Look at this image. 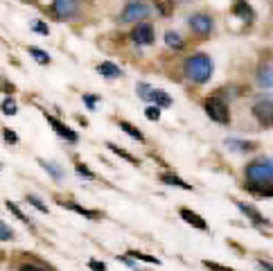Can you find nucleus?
Returning a JSON list of instances; mask_svg holds the SVG:
<instances>
[{"instance_id": "f257e3e1", "label": "nucleus", "mask_w": 273, "mask_h": 271, "mask_svg": "<svg viewBox=\"0 0 273 271\" xmlns=\"http://www.w3.org/2000/svg\"><path fill=\"white\" fill-rule=\"evenodd\" d=\"M246 174V192L255 197H273V160L271 158H255L244 167Z\"/></svg>"}, {"instance_id": "f03ea898", "label": "nucleus", "mask_w": 273, "mask_h": 271, "mask_svg": "<svg viewBox=\"0 0 273 271\" xmlns=\"http://www.w3.org/2000/svg\"><path fill=\"white\" fill-rule=\"evenodd\" d=\"M183 73H185V77H188L190 81H194V84H205L214 73V64L205 52H197L185 59Z\"/></svg>"}, {"instance_id": "7ed1b4c3", "label": "nucleus", "mask_w": 273, "mask_h": 271, "mask_svg": "<svg viewBox=\"0 0 273 271\" xmlns=\"http://www.w3.org/2000/svg\"><path fill=\"white\" fill-rule=\"evenodd\" d=\"M204 109H205V113H208V117L214 120V122H219V124L231 122V109H228V102H226L221 95L205 97Z\"/></svg>"}, {"instance_id": "20e7f679", "label": "nucleus", "mask_w": 273, "mask_h": 271, "mask_svg": "<svg viewBox=\"0 0 273 271\" xmlns=\"http://www.w3.org/2000/svg\"><path fill=\"white\" fill-rule=\"evenodd\" d=\"M251 111H253V117H255L264 129L273 127V97L271 95H257Z\"/></svg>"}, {"instance_id": "39448f33", "label": "nucleus", "mask_w": 273, "mask_h": 271, "mask_svg": "<svg viewBox=\"0 0 273 271\" xmlns=\"http://www.w3.org/2000/svg\"><path fill=\"white\" fill-rule=\"evenodd\" d=\"M52 14L57 21H72L81 14V0H52Z\"/></svg>"}, {"instance_id": "423d86ee", "label": "nucleus", "mask_w": 273, "mask_h": 271, "mask_svg": "<svg viewBox=\"0 0 273 271\" xmlns=\"http://www.w3.org/2000/svg\"><path fill=\"white\" fill-rule=\"evenodd\" d=\"M149 16V5L145 0H131L120 14V23H140Z\"/></svg>"}, {"instance_id": "0eeeda50", "label": "nucleus", "mask_w": 273, "mask_h": 271, "mask_svg": "<svg viewBox=\"0 0 273 271\" xmlns=\"http://www.w3.org/2000/svg\"><path fill=\"white\" fill-rule=\"evenodd\" d=\"M188 25L199 39H208L214 30V21L210 14H194L188 18Z\"/></svg>"}, {"instance_id": "6e6552de", "label": "nucleus", "mask_w": 273, "mask_h": 271, "mask_svg": "<svg viewBox=\"0 0 273 271\" xmlns=\"http://www.w3.org/2000/svg\"><path fill=\"white\" fill-rule=\"evenodd\" d=\"M131 41H134L136 45H151V43L156 41L154 25H151V23H147V21L136 23V27L131 30Z\"/></svg>"}, {"instance_id": "1a4fd4ad", "label": "nucleus", "mask_w": 273, "mask_h": 271, "mask_svg": "<svg viewBox=\"0 0 273 271\" xmlns=\"http://www.w3.org/2000/svg\"><path fill=\"white\" fill-rule=\"evenodd\" d=\"M235 206L239 208L241 215L251 219L255 226H271V222H269L267 217H262V213H260L255 206H251V203H244V201H235Z\"/></svg>"}, {"instance_id": "9d476101", "label": "nucleus", "mask_w": 273, "mask_h": 271, "mask_svg": "<svg viewBox=\"0 0 273 271\" xmlns=\"http://www.w3.org/2000/svg\"><path fill=\"white\" fill-rule=\"evenodd\" d=\"M45 120H48L50 127L54 129V133H57V136H61L64 140H68V143H77V140H79V136H77L72 129H68L64 122H61V120H57L54 116H45Z\"/></svg>"}, {"instance_id": "9b49d317", "label": "nucleus", "mask_w": 273, "mask_h": 271, "mask_svg": "<svg viewBox=\"0 0 273 271\" xmlns=\"http://www.w3.org/2000/svg\"><path fill=\"white\" fill-rule=\"evenodd\" d=\"M178 215H181L183 222L190 224L192 229H197V231H208V222H205V219L201 217L199 213L190 210V208H181V210H178Z\"/></svg>"}, {"instance_id": "f8f14e48", "label": "nucleus", "mask_w": 273, "mask_h": 271, "mask_svg": "<svg viewBox=\"0 0 273 271\" xmlns=\"http://www.w3.org/2000/svg\"><path fill=\"white\" fill-rule=\"evenodd\" d=\"M231 11H233V16L241 18V21H246V23L255 21V9L248 5L246 0H235V5H233Z\"/></svg>"}, {"instance_id": "ddd939ff", "label": "nucleus", "mask_w": 273, "mask_h": 271, "mask_svg": "<svg viewBox=\"0 0 273 271\" xmlns=\"http://www.w3.org/2000/svg\"><path fill=\"white\" fill-rule=\"evenodd\" d=\"M257 84L262 88H273V66L271 64H262L257 68Z\"/></svg>"}, {"instance_id": "4468645a", "label": "nucleus", "mask_w": 273, "mask_h": 271, "mask_svg": "<svg viewBox=\"0 0 273 271\" xmlns=\"http://www.w3.org/2000/svg\"><path fill=\"white\" fill-rule=\"evenodd\" d=\"M59 203L64 208H68V210H72V213H77V215H81V217H86V219H100V217H102V213L91 210V208H84V206H79V203H75V201H68V203L59 201Z\"/></svg>"}, {"instance_id": "2eb2a0df", "label": "nucleus", "mask_w": 273, "mask_h": 271, "mask_svg": "<svg viewBox=\"0 0 273 271\" xmlns=\"http://www.w3.org/2000/svg\"><path fill=\"white\" fill-rule=\"evenodd\" d=\"M226 147L235 149V152H244V154H248V152H255V149H257V143H251V140L228 138V140H226Z\"/></svg>"}, {"instance_id": "dca6fc26", "label": "nucleus", "mask_w": 273, "mask_h": 271, "mask_svg": "<svg viewBox=\"0 0 273 271\" xmlns=\"http://www.w3.org/2000/svg\"><path fill=\"white\" fill-rule=\"evenodd\" d=\"M97 73L102 75V77H106V79H118V77H122V70L115 64H111V61H102V64L97 66Z\"/></svg>"}, {"instance_id": "f3484780", "label": "nucleus", "mask_w": 273, "mask_h": 271, "mask_svg": "<svg viewBox=\"0 0 273 271\" xmlns=\"http://www.w3.org/2000/svg\"><path fill=\"white\" fill-rule=\"evenodd\" d=\"M161 181L165 183V186H174V188H181V190H190V192H192V186H190V183H185L181 176L171 174V172H165V174H161Z\"/></svg>"}, {"instance_id": "a211bd4d", "label": "nucleus", "mask_w": 273, "mask_h": 271, "mask_svg": "<svg viewBox=\"0 0 273 271\" xmlns=\"http://www.w3.org/2000/svg\"><path fill=\"white\" fill-rule=\"evenodd\" d=\"M118 127L122 129L127 136H131L134 140H138V143H145V136H142V131H140L138 127H134L131 122H127V120H118Z\"/></svg>"}, {"instance_id": "6ab92c4d", "label": "nucleus", "mask_w": 273, "mask_h": 271, "mask_svg": "<svg viewBox=\"0 0 273 271\" xmlns=\"http://www.w3.org/2000/svg\"><path fill=\"white\" fill-rule=\"evenodd\" d=\"M106 147H108V149H111L113 154H118V156H120V158H124V160H127V163L136 165V167H138V165H140V158H136V156H134V154H129L127 149H120V147H118V145H113V143H106Z\"/></svg>"}, {"instance_id": "aec40b11", "label": "nucleus", "mask_w": 273, "mask_h": 271, "mask_svg": "<svg viewBox=\"0 0 273 271\" xmlns=\"http://www.w3.org/2000/svg\"><path fill=\"white\" fill-rule=\"evenodd\" d=\"M151 102H154L156 107H161V109L171 107V97L167 95L165 90H158V88H154V93H151Z\"/></svg>"}, {"instance_id": "412c9836", "label": "nucleus", "mask_w": 273, "mask_h": 271, "mask_svg": "<svg viewBox=\"0 0 273 271\" xmlns=\"http://www.w3.org/2000/svg\"><path fill=\"white\" fill-rule=\"evenodd\" d=\"M154 7H156V11L165 18H170L171 14H174V0H154Z\"/></svg>"}, {"instance_id": "4be33fe9", "label": "nucleus", "mask_w": 273, "mask_h": 271, "mask_svg": "<svg viewBox=\"0 0 273 271\" xmlns=\"http://www.w3.org/2000/svg\"><path fill=\"white\" fill-rule=\"evenodd\" d=\"M27 54H32V59L36 61V64H41V66H48L50 64V54L45 52V50H41V48L30 45V48H27Z\"/></svg>"}, {"instance_id": "5701e85b", "label": "nucleus", "mask_w": 273, "mask_h": 271, "mask_svg": "<svg viewBox=\"0 0 273 271\" xmlns=\"http://www.w3.org/2000/svg\"><path fill=\"white\" fill-rule=\"evenodd\" d=\"M127 255L129 258H134V260H140V262H149V265H161V260L156 258V255H147V253H142V251H127Z\"/></svg>"}, {"instance_id": "b1692460", "label": "nucleus", "mask_w": 273, "mask_h": 271, "mask_svg": "<svg viewBox=\"0 0 273 271\" xmlns=\"http://www.w3.org/2000/svg\"><path fill=\"white\" fill-rule=\"evenodd\" d=\"M38 165H41V167L48 172V174H52V179H61V176H64V170H61V167H57L54 163H50V160L38 158Z\"/></svg>"}, {"instance_id": "393cba45", "label": "nucleus", "mask_w": 273, "mask_h": 271, "mask_svg": "<svg viewBox=\"0 0 273 271\" xmlns=\"http://www.w3.org/2000/svg\"><path fill=\"white\" fill-rule=\"evenodd\" d=\"M5 208H7V210H9L11 215H14V217L18 219V222H25V224H30V217H27V215L23 213V210H21V208H18L14 201H5Z\"/></svg>"}, {"instance_id": "a878e982", "label": "nucleus", "mask_w": 273, "mask_h": 271, "mask_svg": "<svg viewBox=\"0 0 273 271\" xmlns=\"http://www.w3.org/2000/svg\"><path fill=\"white\" fill-rule=\"evenodd\" d=\"M165 43H167V48H171V50H183V41H181V37H178L176 32H167L165 34Z\"/></svg>"}, {"instance_id": "bb28decb", "label": "nucleus", "mask_w": 273, "mask_h": 271, "mask_svg": "<svg viewBox=\"0 0 273 271\" xmlns=\"http://www.w3.org/2000/svg\"><path fill=\"white\" fill-rule=\"evenodd\" d=\"M136 90H138V97L145 102H151V93H154V88H151L149 84H145V81H140V84H136Z\"/></svg>"}, {"instance_id": "cd10ccee", "label": "nucleus", "mask_w": 273, "mask_h": 271, "mask_svg": "<svg viewBox=\"0 0 273 271\" xmlns=\"http://www.w3.org/2000/svg\"><path fill=\"white\" fill-rule=\"evenodd\" d=\"M25 201L30 203V206H34V208H36L38 213H45V215L50 213V208L45 206V203H43V201H41V199H38V197H34V194H27V197H25Z\"/></svg>"}, {"instance_id": "c85d7f7f", "label": "nucleus", "mask_w": 273, "mask_h": 271, "mask_svg": "<svg viewBox=\"0 0 273 271\" xmlns=\"http://www.w3.org/2000/svg\"><path fill=\"white\" fill-rule=\"evenodd\" d=\"M0 111L5 113V116H16V113H18V107H16V102L11 100V97H7V100L0 104Z\"/></svg>"}, {"instance_id": "c756f323", "label": "nucleus", "mask_w": 273, "mask_h": 271, "mask_svg": "<svg viewBox=\"0 0 273 271\" xmlns=\"http://www.w3.org/2000/svg\"><path fill=\"white\" fill-rule=\"evenodd\" d=\"M9 239H14V231L0 219V242H9Z\"/></svg>"}, {"instance_id": "7c9ffc66", "label": "nucleus", "mask_w": 273, "mask_h": 271, "mask_svg": "<svg viewBox=\"0 0 273 271\" xmlns=\"http://www.w3.org/2000/svg\"><path fill=\"white\" fill-rule=\"evenodd\" d=\"M145 117H147V120H151V122L161 120V107H156V104L147 107V109H145Z\"/></svg>"}, {"instance_id": "2f4dec72", "label": "nucleus", "mask_w": 273, "mask_h": 271, "mask_svg": "<svg viewBox=\"0 0 273 271\" xmlns=\"http://www.w3.org/2000/svg\"><path fill=\"white\" fill-rule=\"evenodd\" d=\"M204 267L208 271H237V269H233V267H224V265H219V262H212V260H204Z\"/></svg>"}, {"instance_id": "473e14b6", "label": "nucleus", "mask_w": 273, "mask_h": 271, "mask_svg": "<svg viewBox=\"0 0 273 271\" xmlns=\"http://www.w3.org/2000/svg\"><path fill=\"white\" fill-rule=\"evenodd\" d=\"M75 172H77L79 176H84V179H91V181L95 179V174H93V172L88 170V167H86L84 163H75Z\"/></svg>"}, {"instance_id": "72a5a7b5", "label": "nucleus", "mask_w": 273, "mask_h": 271, "mask_svg": "<svg viewBox=\"0 0 273 271\" xmlns=\"http://www.w3.org/2000/svg\"><path fill=\"white\" fill-rule=\"evenodd\" d=\"M2 138H5V143H9V145H16L18 143V136L11 131V129H5V131H2Z\"/></svg>"}, {"instance_id": "f704fd0d", "label": "nucleus", "mask_w": 273, "mask_h": 271, "mask_svg": "<svg viewBox=\"0 0 273 271\" xmlns=\"http://www.w3.org/2000/svg\"><path fill=\"white\" fill-rule=\"evenodd\" d=\"M18 271H45V269L38 267V265H34V262H23V265L18 267Z\"/></svg>"}, {"instance_id": "c9c22d12", "label": "nucleus", "mask_w": 273, "mask_h": 271, "mask_svg": "<svg viewBox=\"0 0 273 271\" xmlns=\"http://www.w3.org/2000/svg\"><path fill=\"white\" fill-rule=\"evenodd\" d=\"M32 30H34V32H38V34H45V37L50 34V27L45 25V23H34Z\"/></svg>"}, {"instance_id": "e433bc0d", "label": "nucleus", "mask_w": 273, "mask_h": 271, "mask_svg": "<svg viewBox=\"0 0 273 271\" xmlns=\"http://www.w3.org/2000/svg\"><path fill=\"white\" fill-rule=\"evenodd\" d=\"M88 267H91L93 271H106V265L100 260H88Z\"/></svg>"}, {"instance_id": "4c0bfd02", "label": "nucleus", "mask_w": 273, "mask_h": 271, "mask_svg": "<svg viewBox=\"0 0 273 271\" xmlns=\"http://www.w3.org/2000/svg\"><path fill=\"white\" fill-rule=\"evenodd\" d=\"M84 102H86V107L88 109H95V104L100 102V97L97 95H84Z\"/></svg>"}, {"instance_id": "58836bf2", "label": "nucleus", "mask_w": 273, "mask_h": 271, "mask_svg": "<svg viewBox=\"0 0 273 271\" xmlns=\"http://www.w3.org/2000/svg\"><path fill=\"white\" fill-rule=\"evenodd\" d=\"M0 88L5 90V93H9V95L16 90V88H14V84H11V81H7V79H0Z\"/></svg>"}, {"instance_id": "ea45409f", "label": "nucleus", "mask_w": 273, "mask_h": 271, "mask_svg": "<svg viewBox=\"0 0 273 271\" xmlns=\"http://www.w3.org/2000/svg\"><path fill=\"white\" fill-rule=\"evenodd\" d=\"M257 269L260 271H273V265H269V262H264V260H257Z\"/></svg>"}, {"instance_id": "a19ab883", "label": "nucleus", "mask_w": 273, "mask_h": 271, "mask_svg": "<svg viewBox=\"0 0 273 271\" xmlns=\"http://www.w3.org/2000/svg\"><path fill=\"white\" fill-rule=\"evenodd\" d=\"M23 2H30V5H34V2H36V0H23Z\"/></svg>"}, {"instance_id": "79ce46f5", "label": "nucleus", "mask_w": 273, "mask_h": 271, "mask_svg": "<svg viewBox=\"0 0 273 271\" xmlns=\"http://www.w3.org/2000/svg\"><path fill=\"white\" fill-rule=\"evenodd\" d=\"M178 2H188V0H178Z\"/></svg>"}, {"instance_id": "37998d69", "label": "nucleus", "mask_w": 273, "mask_h": 271, "mask_svg": "<svg viewBox=\"0 0 273 271\" xmlns=\"http://www.w3.org/2000/svg\"><path fill=\"white\" fill-rule=\"evenodd\" d=\"M0 260H2V251H0Z\"/></svg>"}]
</instances>
